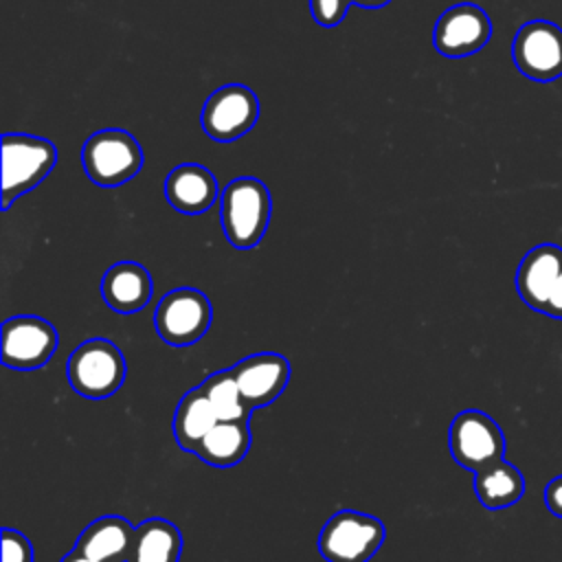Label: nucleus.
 Returning <instances> with one entry per match:
<instances>
[{"mask_svg":"<svg viewBox=\"0 0 562 562\" xmlns=\"http://www.w3.org/2000/svg\"><path fill=\"white\" fill-rule=\"evenodd\" d=\"M270 191L257 178H235L220 195L222 231L228 244L239 250H248L261 241L270 224Z\"/></svg>","mask_w":562,"mask_h":562,"instance_id":"obj_1","label":"nucleus"},{"mask_svg":"<svg viewBox=\"0 0 562 562\" xmlns=\"http://www.w3.org/2000/svg\"><path fill=\"white\" fill-rule=\"evenodd\" d=\"M57 147L31 134H4L2 136V211L13 200L35 189L55 167Z\"/></svg>","mask_w":562,"mask_h":562,"instance_id":"obj_2","label":"nucleus"},{"mask_svg":"<svg viewBox=\"0 0 562 562\" xmlns=\"http://www.w3.org/2000/svg\"><path fill=\"white\" fill-rule=\"evenodd\" d=\"M125 358L108 338H90L81 342L66 362L70 386L88 400L114 395L125 382Z\"/></svg>","mask_w":562,"mask_h":562,"instance_id":"obj_3","label":"nucleus"},{"mask_svg":"<svg viewBox=\"0 0 562 562\" xmlns=\"http://www.w3.org/2000/svg\"><path fill=\"white\" fill-rule=\"evenodd\" d=\"M86 176L99 187H119L143 167V149L125 130H99L81 147Z\"/></svg>","mask_w":562,"mask_h":562,"instance_id":"obj_4","label":"nucleus"},{"mask_svg":"<svg viewBox=\"0 0 562 562\" xmlns=\"http://www.w3.org/2000/svg\"><path fill=\"white\" fill-rule=\"evenodd\" d=\"M384 540V525L362 512L334 514L318 536V551L327 562H369Z\"/></svg>","mask_w":562,"mask_h":562,"instance_id":"obj_5","label":"nucleus"},{"mask_svg":"<svg viewBox=\"0 0 562 562\" xmlns=\"http://www.w3.org/2000/svg\"><path fill=\"white\" fill-rule=\"evenodd\" d=\"M211 321V301L195 288H178L167 292L154 312V327L171 347L198 342L206 334Z\"/></svg>","mask_w":562,"mask_h":562,"instance_id":"obj_6","label":"nucleus"},{"mask_svg":"<svg viewBox=\"0 0 562 562\" xmlns=\"http://www.w3.org/2000/svg\"><path fill=\"white\" fill-rule=\"evenodd\" d=\"M452 459L472 472L503 459L505 435L501 426L483 411L468 408L457 413L448 432Z\"/></svg>","mask_w":562,"mask_h":562,"instance_id":"obj_7","label":"nucleus"},{"mask_svg":"<svg viewBox=\"0 0 562 562\" xmlns=\"http://www.w3.org/2000/svg\"><path fill=\"white\" fill-rule=\"evenodd\" d=\"M259 119L257 94L241 83L217 88L202 108V130L217 143H233L255 127Z\"/></svg>","mask_w":562,"mask_h":562,"instance_id":"obj_8","label":"nucleus"},{"mask_svg":"<svg viewBox=\"0 0 562 562\" xmlns=\"http://www.w3.org/2000/svg\"><path fill=\"white\" fill-rule=\"evenodd\" d=\"M512 59L533 81L562 77V29L549 20L525 22L512 42Z\"/></svg>","mask_w":562,"mask_h":562,"instance_id":"obj_9","label":"nucleus"},{"mask_svg":"<svg viewBox=\"0 0 562 562\" xmlns=\"http://www.w3.org/2000/svg\"><path fill=\"white\" fill-rule=\"evenodd\" d=\"M492 37L490 15L472 2L448 7L435 22L432 46L443 57H470L479 53Z\"/></svg>","mask_w":562,"mask_h":562,"instance_id":"obj_10","label":"nucleus"},{"mask_svg":"<svg viewBox=\"0 0 562 562\" xmlns=\"http://www.w3.org/2000/svg\"><path fill=\"white\" fill-rule=\"evenodd\" d=\"M57 349L55 327L40 316H13L2 323V364L40 369Z\"/></svg>","mask_w":562,"mask_h":562,"instance_id":"obj_11","label":"nucleus"},{"mask_svg":"<svg viewBox=\"0 0 562 562\" xmlns=\"http://www.w3.org/2000/svg\"><path fill=\"white\" fill-rule=\"evenodd\" d=\"M233 375L250 408L274 402L290 380V362L281 353H255L233 367Z\"/></svg>","mask_w":562,"mask_h":562,"instance_id":"obj_12","label":"nucleus"},{"mask_svg":"<svg viewBox=\"0 0 562 562\" xmlns=\"http://www.w3.org/2000/svg\"><path fill=\"white\" fill-rule=\"evenodd\" d=\"M560 272L562 248L558 244H540L531 248L516 270V290L522 303L536 312H542Z\"/></svg>","mask_w":562,"mask_h":562,"instance_id":"obj_13","label":"nucleus"},{"mask_svg":"<svg viewBox=\"0 0 562 562\" xmlns=\"http://www.w3.org/2000/svg\"><path fill=\"white\" fill-rule=\"evenodd\" d=\"M217 180L215 176L195 162L178 165L169 171L165 180V198L167 202L187 215H200L209 211L217 200Z\"/></svg>","mask_w":562,"mask_h":562,"instance_id":"obj_14","label":"nucleus"},{"mask_svg":"<svg viewBox=\"0 0 562 562\" xmlns=\"http://www.w3.org/2000/svg\"><path fill=\"white\" fill-rule=\"evenodd\" d=\"M103 301L119 314H134L151 299V277L136 261H119L101 279Z\"/></svg>","mask_w":562,"mask_h":562,"instance_id":"obj_15","label":"nucleus"},{"mask_svg":"<svg viewBox=\"0 0 562 562\" xmlns=\"http://www.w3.org/2000/svg\"><path fill=\"white\" fill-rule=\"evenodd\" d=\"M134 531L121 516H101L81 531L75 549L99 562H127Z\"/></svg>","mask_w":562,"mask_h":562,"instance_id":"obj_16","label":"nucleus"},{"mask_svg":"<svg viewBox=\"0 0 562 562\" xmlns=\"http://www.w3.org/2000/svg\"><path fill=\"white\" fill-rule=\"evenodd\" d=\"M474 494L487 509H505L525 494L522 472L505 459H498L474 472Z\"/></svg>","mask_w":562,"mask_h":562,"instance_id":"obj_17","label":"nucleus"},{"mask_svg":"<svg viewBox=\"0 0 562 562\" xmlns=\"http://www.w3.org/2000/svg\"><path fill=\"white\" fill-rule=\"evenodd\" d=\"M180 551V529L165 518H147L134 531L127 562H178Z\"/></svg>","mask_w":562,"mask_h":562,"instance_id":"obj_18","label":"nucleus"},{"mask_svg":"<svg viewBox=\"0 0 562 562\" xmlns=\"http://www.w3.org/2000/svg\"><path fill=\"white\" fill-rule=\"evenodd\" d=\"M250 450L248 422H217L200 441L195 454L215 468L237 465Z\"/></svg>","mask_w":562,"mask_h":562,"instance_id":"obj_19","label":"nucleus"},{"mask_svg":"<svg viewBox=\"0 0 562 562\" xmlns=\"http://www.w3.org/2000/svg\"><path fill=\"white\" fill-rule=\"evenodd\" d=\"M217 415L202 386L191 389L178 404L173 415V437L187 452H195L206 432L217 424Z\"/></svg>","mask_w":562,"mask_h":562,"instance_id":"obj_20","label":"nucleus"},{"mask_svg":"<svg viewBox=\"0 0 562 562\" xmlns=\"http://www.w3.org/2000/svg\"><path fill=\"white\" fill-rule=\"evenodd\" d=\"M215 415L220 422H248L250 419V406L246 404L239 384L233 375V369L217 371L209 375L202 384Z\"/></svg>","mask_w":562,"mask_h":562,"instance_id":"obj_21","label":"nucleus"},{"mask_svg":"<svg viewBox=\"0 0 562 562\" xmlns=\"http://www.w3.org/2000/svg\"><path fill=\"white\" fill-rule=\"evenodd\" d=\"M2 562H33V547L22 531L2 529Z\"/></svg>","mask_w":562,"mask_h":562,"instance_id":"obj_22","label":"nucleus"},{"mask_svg":"<svg viewBox=\"0 0 562 562\" xmlns=\"http://www.w3.org/2000/svg\"><path fill=\"white\" fill-rule=\"evenodd\" d=\"M351 0H310V11L316 24L331 29L342 22Z\"/></svg>","mask_w":562,"mask_h":562,"instance_id":"obj_23","label":"nucleus"},{"mask_svg":"<svg viewBox=\"0 0 562 562\" xmlns=\"http://www.w3.org/2000/svg\"><path fill=\"white\" fill-rule=\"evenodd\" d=\"M544 505L553 516L562 518V474L551 479L544 487Z\"/></svg>","mask_w":562,"mask_h":562,"instance_id":"obj_24","label":"nucleus"},{"mask_svg":"<svg viewBox=\"0 0 562 562\" xmlns=\"http://www.w3.org/2000/svg\"><path fill=\"white\" fill-rule=\"evenodd\" d=\"M542 314L553 316V318H562V272H560V277H558V281L551 290V296H549Z\"/></svg>","mask_w":562,"mask_h":562,"instance_id":"obj_25","label":"nucleus"},{"mask_svg":"<svg viewBox=\"0 0 562 562\" xmlns=\"http://www.w3.org/2000/svg\"><path fill=\"white\" fill-rule=\"evenodd\" d=\"M61 562H99V560H92V558H88L86 553H81L79 549H72Z\"/></svg>","mask_w":562,"mask_h":562,"instance_id":"obj_26","label":"nucleus"},{"mask_svg":"<svg viewBox=\"0 0 562 562\" xmlns=\"http://www.w3.org/2000/svg\"><path fill=\"white\" fill-rule=\"evenodd\" d=\"M351 2L358 4V7H362V9H380V7L389 4L391 0H351Z\"/></svg>","mask_w":562,"mask_h":562,"instance_id":"obj_27","label":"nucleus"}]
</instances>
